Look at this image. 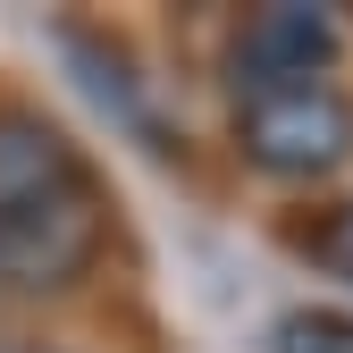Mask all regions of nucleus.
Returning <instances> with one entry per match:
<instances>
[{
	"label": "nucleus",
	"instance_id": "nucleus-1",
	"mask_svg": "<svg viewBox=\"0 0 353 353\" xmlns=\"http://www.w3.org/2000/svg\"><path fill=\"white\" fill-rule=\"evenodd\" d=\"M101 244H110V202L84 152L51 118L0 101V286L59 294L101 261Z\"/></svg>",
	"mask_w": 353,
	"mask_h": 353
},
{
	"label": "nucleus",
	"instance_id": "nucleus-2",
	"mask_svg": "<svg viewBox=\"0 0 353 353\" xmlns=\"http://www.w3.org/2000/svg\"><path fill=\"white\" fill-rule=\"evenodd\" d=\"M236 135L244 160L270 176H328L353 160V101L336 84H261V93H236Z\"/></svg>",
	"mask_w": 353,
	"mask_h": 353
},
{
	"label": "nucleus",
	"instance_id": "nucleus-3",
	"mask_svg": "<svg viewBox=\"0 0 353 353\" xmlns=\"http://www.w3.org/2000/svg\"><path fill=\"white\" fill-rule=\"evenodd\" d=\"M336 59V17L328 9H261L236 42V93L261 84H320Z\"/></svg>",
	"mask_w": 353,
	"mask_h": 353
},
{
	"label": "nucleus",
	"instance_id": "nucleus-4",
	"mask_svg": "<svg viewBox=\"0 0 353 353\" xmlns=\"http://www.w3.org/2000/svg\"><path fill=\"white\" fill-rule=\"evenodd\" d=\"M278 353H353V320L345 312H286Z\"/></svg>",
	"mask_w": 353,
	"mask_h": 353
},
{
	"label": "nucleus",
	"instance_id": "nucleus-5",
	"mask_svg": "<svg viewBox=\"0 0 353 353\" xmlns=\"http://www.w3.org/2000/svg\"><path fill=\"white\" fill-rule=\"evenodd\" d=\"M303 252H312L328 278H345V286H353V202H336V210L320 219V228L303 236Z\"/></svg>",
	"mask_w": 353,
	"mask_h": 353
},
{
	"label": "nucleus",
	"instance_id": "nucleus-6",
	"mask_svg": "<svg viewBox=\"0 0 353 353\" xmlns=\"http://www.w3.org/2000/svg\"><path fill=\"white\" fill-rule=\"evenodd\" d=\"M9 353H42V345H9Z\"/></svg>",
	"mask_w": 353,
	"mask_h": 353
}]
</instances>
